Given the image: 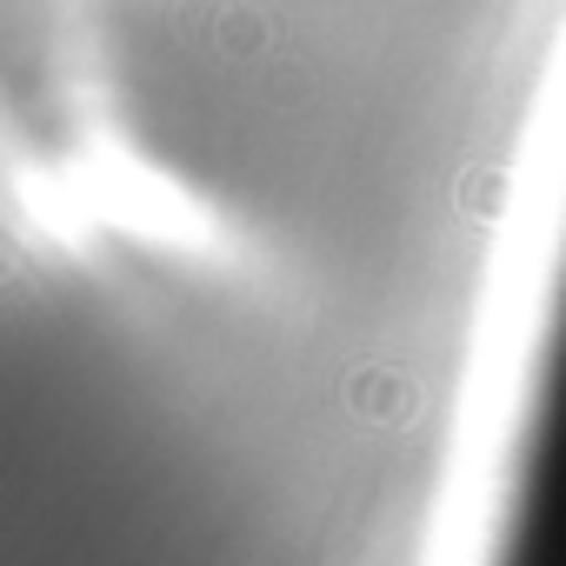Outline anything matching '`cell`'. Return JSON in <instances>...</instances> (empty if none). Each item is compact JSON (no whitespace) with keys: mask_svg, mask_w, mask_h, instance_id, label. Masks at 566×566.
I'll return each mask as SVG.
<instances>
[{"mask_svg":"<svg viewBox=\"0 0 566 566\" xmlns=\"http://www.w3.org/2000/svg\"><path fill=\"white\" fill-rule=\"evenodd\" d=\"M347 400H354L367 420H400V413L413 407V387H407L400 374H380V367H374V374H360V380L347 387Z\"/></svg>","mask_w":566,"mask_h":566,"instance_id":"6da1fadb","label":"cell"}]
</instances>
